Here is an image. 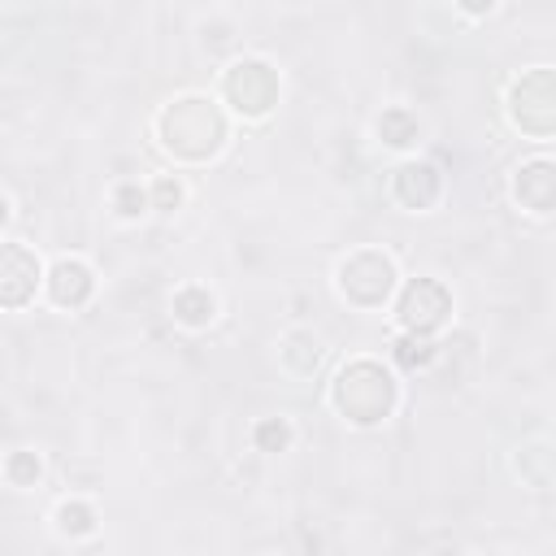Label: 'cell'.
<instances>
[{
	"label": "cell",
	"mask_w": 556,
	"mask_h": 556,
	"mask_svg": "<svg viewBox=\"0 0 556 556\" xmlns=\"http://www.w3.org/2000/svg\"><path fill=\"white\" fill-rule=\"evenodd\" d=\"M43 287H48V300H52L56 308H83V304L91 300V291H96V274H91L87 261L61 256V261H52Z\"/></svg>",
	"instance_id": "10"
},
{
	"label": "cell",
	"mask_w": 556,
	"mask_h": 556,
	"mask_svg": "<svg viewBox=\"0 0 556 556\" xmlns=\"http://www.w3.org/2000/svg\"><path fill=\"white\" fill-rule=\"evenodd\" d=\"M321 361V339L313 330H287L282 343H278V365L291 374V378H308Z\"/></svg>",
	"instance_id": "11"
},
{
	"label": "cell",
	"mask_w": 556,
	"mask_h": 556,
	"mask_svg": "<svg viewBox=\"0 0 556 556\" xmlns=\"http://www.w3.org/2000/svg\"><path fill=\"white\" fill-rule=\"evenodd\" d=\"M447 317H452V291H447L439 278H408V282L400 287V300H395V321H400V330L434 334Z\"/></svg>",
	"instance_id": "6"
},
{
	"label": "cell",
	"mask_w": 556,
	"mask_h": 556,
	"mask_svg": "<svg viewBox=\"0 0 556 556\" xmlns=\"http://www.w3.org/2000/svg\"><path fill=\"white\" fill-rule=\"evenodd\" d=\"M0 300L4 308H22L35 300V287L43 282V269H39V256L26 248V243H4V256H0Z\"/></svg>",
	"instance_id": "8"
},
{
	"label": "cell",
	"mask_w": 556,
	"mask_h": 556,
	"mask_svg": "<svg viewBox=\"0 0 556 556\" xmlns=\"http://www.w3.org/2000/svg\"><path fill=\"white\" fill-rule=\"evenodd\" d=\"M39 473H43V465H39L35 452H9L4 456V482L9 486H35Z\"/></svg>",
	"instance_id": "17"
},
{
	"label": "cell",
	"mask_w": 556,
	"mask_h": 556,
	"mask_svg": "<svg viewBox=\"0 0 556 556\" xmlns=\"http://www.w3.org/2000/svg\"><path fill=\"white\" fill-rule=\"evenodd\" d=\"M178 204H182V182H178V178H169V174H165V178H156V182H152V208L174 213Z\"/></svg>",
	"instance_id": "19"
},
{
	"label": "cell",
	"mask_w": 556,
	"mask_h": 556,
	"mask_svg": "<svg viewBox=\"0 0 556 556\" xmlns=\"http://www.w3.org/2000/svg\"><path fill=\"white\" fill-rule=\"evenodd\" d=\"M391 195L413 208V213H426L439 195H443V174L430 165V161H400L395 174H391Z\"/></svg>",
	"instance_id": "9"
},
{
	"label": "cell",
	"mask_w": 556,
	"mask_h": 556,
	"mask_svg": "<svg viewBox=\"0 0 556 556\" xmlns=\"http://www.w3.org/2000/svg\"><path fill=\"white\" fill-rule=\"evenodd\" d=\"M278 91H282L278 70H274L269 61H261V56H239V61H230L226 74H222V100H226L239 117H248V122L274 113Z\"/></svg>",
	"instance_id": "4"
},
{
	"label": "cell",
	"mask_w": 556,
	"mask_h": 556,
	"mask_svg": "<svg viewBox=\"0 0 556 556\" xmlns=\"http://www.w3.org/2000/svg\"><path fill=\"white\" fill-rule=\"evenodd\" d=\"M113 204H117V217H139L143 208H152V191H143L139 182H122L113 191Z\"/></svg>",
	"instance_id": "18"
},
{
	"label": "cell",
	"mask_w": 556,
	"mask_h": 556,
	"mask_svg": "<svg viewBox=\"0 0 556 556\" xmlns=\"http://www.w3.org/2000/svg\"><path fill=\"white\" fill-rule=\"evenodd\" d=\"M169 313H174L178 326L204 330V326L217 317V300H213V291H204V287H178L174 300H169Z\"/></svg>",
	"instance_id": "12"
},
{
	"label": "cell",
	"mask_w": 556,
	"mask_h": 556,
	"mask_svg": "<svg viewBox=\"0 0 556 556\" xmlns=\"http://www.w3.org/2000/svg\"><path fill=\"white\" fill-rule=\"evenodd\" d=\"M395 256L391 252H382V248H356V252H348L343 261H339V269H334V291L352 304V308H365V313H374V308H382L387 300H391V291H395Z\"/></svg>",
	"instance_id": "3"
},
{
	"label": "cell",
	"mask_w": 556,
	"mask_h": 556,
	"mask_svg": "<svg viewBox=\"0 0 556 556\" xmlns=\"http://www.w3.org/2000/svg\"><path fill=\"white\" fill-rule=\"evenodd\" d=\"M456 9L469 13V17H486V13L495 9V0H456Z\"/></svg>",
	"instance_id": "20"
},
{
	"label": "cell",
	"mask_w": 556,
	"mask_h": 556,
	"mask_svg": "<svg viewBox=\"0 0 556 556\" xmlns=\"http://www.w3.org/2000/svg\"><path fill=\"white\" fill-rule=\"evenodd\" d=\"M439 356V348H434V339L430 334H413V330H400V339L391 343V361L400 365V369H426L430 361Z\"/></svg>",
	"instance_id": "15"
},
{
	"label": "cell",
	"mask_w": 556,
	"mask_h": 556,
	"mask_svg": "<svg viewBox=\"0 0 556 556\" xmlns=\"http://www.w3.org/2000/svg\"><path fill=\"white\" fill-rule=\"evenodd\" d=\"M374 130H378V139H382L387 148H413L417 135H421V122H417V113H408L404 104H391V109L378 113Z\"/></svg>",
	"instance_id": "13"
},
{
	"label": "cell",
	"mask_w": 556,
	"mask_h": 556,
	"mask_svg": "<svg viewBox=\"0 0 556 556\" xmlns=\"http://www.w3.org/2000/svg\"><path fill=\"white\" fill-rule=\"evenodd\" d=\"M513 200L517 208L547 217L556 213V161L552 156H530L526 165L513 169Z\"/></svg>",
	"instance_id": "7"
},
{
	"label": "cell",
	"mask_w": 556,
	"mask_h": 556,
	"mask_svg": "<svg viewBox=\"0 0 556 556\" xmlns=\"http://www.w3.org/2000/svg\"><path fill=\"white\" fill-rule=\"evenodd\" d=\"M230 126L226 113L217 109V100L208 96H178L156 113V143L161 152H169L174 161H208L222 152Z\"/></svg>",
	"instance_id": "1"
},
{
	"label": "cell",
	"mask_w": 556,
	"mask_h": 556,
	"mask_svg": "<svg viewBox=\"0 0 556 556\" xmlns=\"http://www.w3.org/2000/svg\"><path fill=\"white\" fill-rule=\"evenodd\" d=\"M252 443L256 452H287L291 447V421L287 417H265L252 426Z\"/></svg>",
	"instance_id": "16"
},
{
	"label": "cell",
	"mask_w": 556,
	"mask_h": 556,
	"mask_svg": "<svg viewBox=\"0 0 556 556\" xmlns=\"http://www.w3.org/2000/svg\"><path fill=\"white\" fill-rule=\"evenodd\" d=\"M508 122L530 139L556 135V70H526L508 87Z\"/></svg>",
	"instance_id": "5"
},
{
	"label": "cell",
	"mask_w": 556,
	"mask_h": 556,
	"mask_svg": "<svg viewBox=\"0 0 556 556\" xmlns=\"http://www.w3.org/2000/svg\"><path fill=\"white\" fill-rule=\"evenodd\" d=\"M52 530L61 539H87V534H96V508L87 500H61L52 513Z\"/></svg>",
	"instance_id": "14"
},
{
	"label": "cell",
	"mask_w": 556,
	"mask_h": 556,
	"mask_svg": "<svg viewBox=\"0 0 556 556\" xmlns=\"http://www.w3.org/2000/svg\"><path fill=\"white\" fill-rule=\"evenodd\" d=\"M330 404L343 421L352 426H378L395 413L400 404V382L391 369H382V361H369V356H356L348 361L334 382H330Z\"/></svg>",
	"instance_id": "2"
}]
</instances>
